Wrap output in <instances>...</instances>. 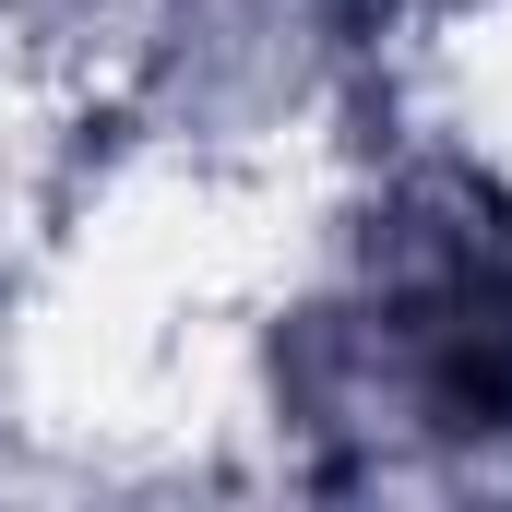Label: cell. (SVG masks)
<instances>
[{"label": "cell", "instance_id": "6da1fadb", "mask_svg": "<svg viewBox=\"0 0 512 512\" xmlns=\"http://www.w3.org/2000/svg\"><path fill=\"white\" fill-rule=\"evenodd\" d=\"M405 48L417 36L370 0H143L108 143L203 179H310L393 120Z\"/></svg>", "mask_w": 512, "mask_h": 512}, {"label": "cell", "instance_id": "7a4b0ae2", "mask_svg": "<svg viewBox=\"0 0 512 512\" xmlns=\"http://www.w3.org/2000/svg\"><path fill=\"white\" fill-rule=\"evenodd\" d=\"M441 24H501V36H512V0H453Z\"/></svg>", "mask_w": 512, "mask_h": 512}]
</instances>
